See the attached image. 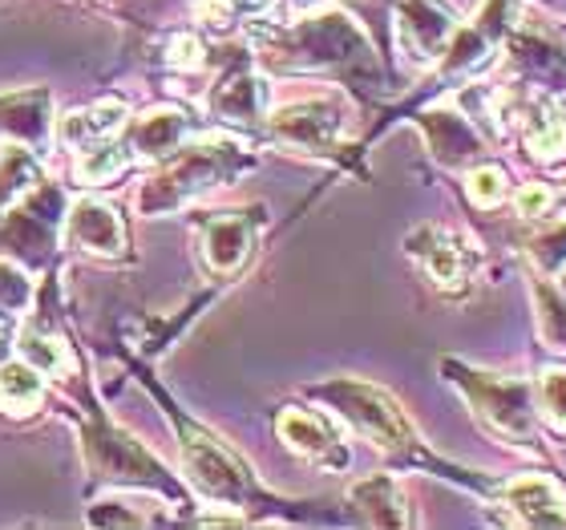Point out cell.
Wrapping results in <instances>:
<instances>
[{"mask_svg":"<svg viewBox=\"0 0 566 530\" xmlns=\"http://www.w3.org/2000/svg\"><path fill=\"white\" fill-rule=\"evenodd\" d=\"M29 280H24L21 271L9 268V263H0V320H12L17 312H24L29 304Z\"/></svg>","mask_w":566,"mask_h":530,"instance_id":"83f0119b","label":"cell"},{"mask_svg":"<svg viewBox=\"0 0 566 530\" xmlns=\"http://www.w3.org/2000/svg\"><path fill=\"white\" fill-rule=\"evenodd\" d=\"M182 461H187V478L199 486L202 495L227 507H243V498L251 495V474L248 466L211 434L190 429L182 441Z\"/></svg>","mask_w":566,"mask_h":530,"instance_id":"52a82bcc","label":"cell"},{"mask_svg":"<svg viewBox=\"0 0 566 530\" xmlns=\"http://www.w3.org/2000/svg\"><path fill=\"white\" fill-rule=\"evenodd\" d=\"M534 308H538V329L543 341L558 353H566V292L555 288L546 276H534Z\"/></svg>","mask_w":566,"mask_h":530,"instance_id":"cb8c5ba5","label":"cell"},{"mask_svg":"<svg viewBox=\"0 0 566 530\" xmlns=\"http://www.w3.org/2000/svg\"><path fill=\"white\" fill-rule=\"evenodd\" d=\"M280 437L287 441V449H295L300 458H312V461H344V446L336 429H332L324 417L307 409H283L280 422H275Z\"/></svg>","mask_w":566,"mask_h":530,"instance_id":"5bb4252c","label":"cell"},{"mask_svg":"<svg viewBox=\"0 0 566 530\" xmlns=\"http://www.w3.org/2000/svg\"><path fill=\"white\" fill-rule=\"evenodd\" d=\"M292 4H295L300 12H307V9H316V4H324V0H292Z\"/></svg>","mask_w":566,"mask_h":530,"instance_id":"1f68e13d","label":"cell"},{"mask_svg":"<svg viewBox=\"0 0 566 530\" xmlns=\"http://www.w3.org/2000/svg\"><path fill=\"white\" fill-rule=\"evenodd\" d=\"M446 377L465 393L473 413L482 417L490 434H497L510 446H531L538 441V397L534 385L522 377H497V373H478L470 365L446 361Z\"/></svg>","mask_w":566,"mask_h":530,"instance_id":"3957f363","label":"cell"},{"mask_svg":"<svg viewBox=\"0 0 566 530\" xmlns=\"http://www.w3.org/2000/svg\"><path fill=\"white\" fill-rule=\"evenodd\" d=\"M497 502L522 527H566V495L546 474H518L497 490Z\"/></svg>","mask_w":566,"mask_h":530,"instance_id":"30bf717a","label":"cell"},{"mask_svg":"<svg viewBox=\"0 0 566 530\" xmlns=\"http://www.w3.org/2000/svg\"><path fill=\"white\" fill-rule=\"evenodd\" d=\"M421 126L424 138H429V150L446 166H465L485 150L482 134L473 131L470 118L458 110H429V114H421Z\"/></svg>","mask_w":566,"mask_h":530,"instance_id":"4fadbf2b","label":"cell"},{"mask_svg":"<svg viewBox=\"0 0 566 530\" xmlns=\"http://www.w3.org/2000/svg\"><path fill=\"white\" fill-rule=\"evenodd\" d=\"M465 190H470V199L478 207H497V202L510 195V183H506V170L502 166H473L470 178H465Z\"/></svg>","mask_w":566,"mask_h":530,"instance_id":"4316f807","label":"cell"},{"mask_svg":"<svg viewBox=\"0 0 566 530\" xmlns=\"http://www.w3.org/2000/svg\"><path fill=\"white\" fill-rule=\"evenodd\" d=\"M45 397V377L29 361H9L0 365V405L9 413H33Z\"/></svg>","mask_w":566,"mask_h":530,"instance_id":"44dd1931","label":"cell"},{"mask_svg":"<svg viewBox=\"0 0 566 530\" xmlns=\"http://www.w3.org/2000/svg\"><path fill=\"white\" fill-rule=\"evenodd\" d=\"M316 397L328 401L332 409L340 413L356 434H365L368 441L377 449H385V454H405V449L413 446V425H409V417H405L401 405L385 389H377V385L340 377V381L319 385Z\"/></svg>","mask_w":566,"mask_h":530,"instance_id":"277c9868","label":"cell"},{"mask_svg":"<svg viewBox=\"0 0 566 530\" xmlns=\"http://www.w3.org/2000/svg\"><path fill=\"white\" fill-rule=\"evenodd\" d=\"M563 292H566V276H563Z\"/></svg>","mask_w":566,"mask_h":530,"instance_id":"836d02e7","label":"cell"},{"mask_svg":"<svg viewBox=\"0 0 566 530\" xmlns=\"http://www.w3.org/2000/svg\"><path fill=\"white\" fill-rule=\"evenodd\" d=\"M166 61L175 65V70H199L202 61V41L199 37H190V33H182V37H175L170 41V53H166Z\"/></svg>","mask_w":566,"mask_h":530,"instance_id":"4dcf8cb0","label":"cell"},{"mask_svg":"<svg viewBox=\"0 0 566 530\" xmlns=\"http://www.w3.org/2000/svg\"><path fill=\"white\" fill-rule=\"evenodd\" d=\"M263 61L275 70H348L373 65V49L344 12H319L263 37Z\"/></svg>","mask_w":566,"mask_h":530,"instance_id":"6da1fadb","label":"cell"},{"mask_svg":"<svg viewBox=\"0 0 566 530\" xmlns=\"http://www.w3.org/2000/svg\"><path fill=\"white\" fill-rule=\"evenodd\" d=\"M555 207H563L566 211V195H558V190H555Z\"/></svg>","mask_w":566,"mask_h":530,"instance_id":"d6a6232c","label":"cell"},{"mask_svg":"<svg viewBox=\"0 0 566 530\" xmlns=\"http://www.w3.org/2000/svg\"><path fill=\"white\" fill-rule=\"evenodd\" d=\"M85 454L102 478L109 482H134V486H163V466L134 441V437L97 425L85 434Z\"/></svg>","mask_w":566,"mask_h":530,"instance_id":"9c48e42d","label":"cell"},{"mask_svg":"<svg viewBox=\"0 0 566 530\" xmlns=\"http://www.w3.org/2000/svg\"><path fill=\"white\" fill-rule=\"evenodd\" d=\"M65 231H70L77 248H85L90 256H102V260H118L122 251H126V227H122L118 211L97 199L73 202Z\"/></svg>","mask_w":566,"mask_h":530,"instance_id":"7c38bea8","label":"cell"},{"mask_svg":"<svg viewBox=\"0 0 566 530\" xmlns=\"http://www.w3.org/2000/svg\"><path fill=\"white\" fill-rule=\"evenodd\" d=\"M344 126H348V106L336 94H319L292 102V106L275 110L268 118V131L280 146L295 154H328L340 146Z\"/></svg>","mask_w":566,"mask_h":530,"instance_id":"5b68a950","label":"cell"},{"mask_svg":"<svg viewBox=\"0 0 566 530\" xmlns=\"http://www.w3.org/2000/svg\"><path fill=\"white\" fill-rule=\"evenodd\" d=\"M534 397H538V409L546 413V422L566 434V368H546L538 377Z\"/></svg>","mask_w":566,"mask_h":530,"instance_id":"484cf974","label":"cell"},{"mask_svg":"<svg viewBox=\"0 0 566 530\" xmlns=\"http://www.w3.org/2000/svg\"><path fill=\"white\" fill-rule=\"evenodd\" d=\"M522 134H526V150L538 163L566 158V106H558V102H534L522 114Z\"/></svg>","mask_w":566,"mask_h":530,"instance_id":"e0dca14e","label":"cell"},{"mask_svg":"<svg viewBox=\"0 0 566 530\" xmlns=\"http://www.w3.org/2000/svg\"><path fill=\"white\" fill-rule=\"evenodd\" d=\"M45 118H49V94H45V90L0 97V131H4V134L36 138V134L45 131Z\"/></svg>","mask_w":566,"mask_h":530,"instance_id":"603a6c76","label":"cell"},{"mask_svg":"<svg viewBox=\"0 0 566 530\" xmlns=\"http://www.w3.org/2000/svg\"><path fill=\"white\" fill-rule=\"evenodd\" d=\"M405 248H409V256L421 263V271L441 292H461L473 280L478 263H482V251H478V243L470 236L433 224L417 227Z\"/></svg>","mask_w":566,"mask_h":530,"instance_id":"8992f818","label":"cell"},{"mask_svg":"<svg viewBox=\"0 0 566 530\" xmlns=\"http://www.w3.org/2000/svg\"><path fill=\"white\" fill-rule=\"evenodd\" d=\"M122 126H126V106L122 102H94V106L65 114L57 126V138L65 146H73V150H90L97 142L114 138Z\"/></svg>","mask_w":566,"mask_h":530,"instance_id":"9a60e30c","label":"cell"},{"mask_svg":"<svg viewBox=\"0 0 566 530\" xmlns=\"http://www.w3.org/2000/svg\"><path fill=\"white\" fill-rule=\"evenodd\" d=\"M211 110L227 122L251 126V122H260L263 110H268V85H263L260 77H251V73H239V77H231V82H223L214 90Z\"/></svg>","mask_w":566,"mask_h":530,"instance_id":"d6986e66","label":"cell"},{"mask_svg":"<svg viewBox=\"0 0 566 530\" xmlns=\"http://www.w3.org/2000/svg\"><path fill=\"white\" fill-rule=\"evenodd\" d=\"M251 4H263V0H195V12L207 29H231L239 21V12L251 9Z\"/></svg>","mask_w":566,"mask_h":530,"instance_id":"f1b7e54d","label":"cell"},{"mask_svg":"<svg viewBox=\"0 0 566 530\" xmlns=\"http://www.w3.org/2000/svg\"><path fill=\"white\" fill-rule=\"evenodd\" d=\"M126 163H130V154H126V146H118V142H97L94 150H82V158H77V178L82 183H90V187H102V183H109V178H118L122 170H126Z\"/></svg>","mask_w":566,"mask_h":530,"instance_id":"d4e9b609","label":"cell"},{"mask_svg":"<svg viewBox=\"0 0 566 530\" xmlns=\"http://www.w3.org/2000/svg\"><path fill=\"white\" fill-rule=\"evenodd\" d=\"M353 498V507L365 515L373 527H409V510H405V495L401 486L377 474V478H365V482H356L348 490Z\"/></svg>","mask_w":566,"mask_h":530,"instance_id":"ac0fdd59","label":"cell"},{"mask_svg":"<svg viewBox=\"0 0 566 530\" xmlns=\"http://www.w3.org/2000/svg\"><path fill=\"white\" fill-rule=\"evenodd\" d=\"M243 166H248V154L231 138H202L195 146H182V154H178L175 163L138 190V211L142 215L178 211L190 199L207 195L211 187L235 178Z\"/></svg>","mask_w":566,"mask_h":530,"instance_id":"7a4b0ae2","label":"cell"},{"mask_svg":"<svg viewBox=\"0 0 566 530\" xmlns=\"http://www.w3.org/2000/svg\"><path fill=\"white\" fill-rule=\"evenodd\" d=\"M514 207H518L522 219H543V215L555 211V190L546 187V183H526L514 195Z\"/></svg>","mask_w":566,"mask_h":530,"instance_id":"f546056e","label":"cell"},{"mask_svg":"<svg viewBox=\"0 0 566 530\" xmlns=\"http://www.w3.org/2000/svg\"><path fill=\"white\" fill-rule=\"evenodd\" d=\"M41 183V163L24 146H4L0 150V211L21 202L29 190Z\"/></svg>","mask_w":566,"mask_h":530,"instance_id":"7402d4cb","label":"cell"},{"mask_svg":"<svg viewBox=\"0 0 566 530\" xmlns=\"http://www.w3.org/2000/svg\"><path fill=\"white\" fill-rule=\"evenodd\" d=\"M17 349H21V361L36 368V373H70L73 356L65 349L57 332H49L45 324H24L17 332Z\"/></svg>","mask_w":566,"mask_h":530,"instance_id":"ffe728a7","label":"cell"},{"mask_svg":"<svg viewBox=\"0 0 566 530\" xmlns=\"http://www.w3.org/2000/svg\"><path fill=\"white\" fill-rule=\"evenodd\" d=\"M187 134H190V122L182 110H175V106L146 110V114L134 122V150H138L142 158H170V154L182 150Z\"/></svg>","mask_w":566,"mask_h":530,"instance_id":"2e32d148","label":"cell"},{"mask_svg":"<svg viewBox=\"0 0 566 530\" xmlns=\"http://www.w3.org/2000/svg\"><path fill=\"white\" fill-rule=\"evenodd\" d=\"M458 33V12L446 0H397V41L417 65H429L449 49Z\"/></svg>","mask_w":566,"mask_h":530,"instance_id":"ba28073f","label":"cell"},{"mask_svg":"<svg viewBox=\"0 0 566 530\" xmlns=\"http://www.w3.org/2000/svg\"><path fill=\"white\" fill-rule=\"evenodd\" d=\"M260 219L255 211H227L202 227V260L214 276H235L255 251Z\"/></svg>","mask_w":566,"mask_h":530,"instance_id":"8fae6325","label":"cell"}]
</instances>
